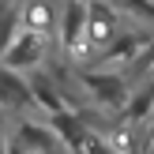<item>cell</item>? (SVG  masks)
I'll return each instance as SVG.
<instances>
[{
	"label": "cell",
	"mask_w": 154,
	"mask_h": 154,
	"mask_svg": "<svg viewBox=\"0 0 154 154\" xmlns=\"http://www.w3.org/2000/svg\"><path fill=\"white\" fill-rule=\"evenodd\" d=\"M83 87H87V94L94 98L98 105H109V109H117V105H128V79L117 72H83Z\"/></svg>",
	"instance_id": "6da1fadb"
},
{
	"label": "cell",
	"mask_w": 154,
	"mask_h": 154,
	"mask_svg": "<svg viewBox=\"0 0 154 154\" xmlns=\"http://www.w3.org/2000/svg\"><path fill=\"white\" fill-rule=\"evenodd\" d=\"M42 57H45V38L42 34H34V30H23V34H15V42L4 49V68L8 72H30V68H38L42 64Z\"/></svg>",
	"instance_id": "7a4b0ae2"
},
{
	"label": "cell",
	"mask_w": 154,
	"mask_h": 154,
	"mask_svg": "<svg viewBox=\"0 0 154 154\" xmlns=\"http://www.w3.org/2000/svg\"><path fill=\"white\" fill-rule=\"evenodd\" d=\"M49 132L57 135V143H64L72 154H83V150H87V143L94 139V132L83 124L79 113H60V117H49Z\"/></svg>",
	"instance_id": "3957f363"
},
{
	"label": "cell",
	"mask_w": 154,
	"mask_h": 154,
	"mask_svg": "<svg viewBox=\"0 0 154 154\" xmlns=\"http://www.w3.org/2000/svg\"><path fill=\"white\" fill-rule=\"evenodd\" d=\"M87 23H90V4H64L60 8V45L75 49V42L87 34Z\"/></svg>",
	"instance_id": "277c9868"
},
{
	"label": "cell",
	"mask_w": 154,
	"mask_h": 154,
	"mask_svg": "<svg viewBox=\"0 0 154 154\" xmlns=\"http://www.w3.org/2000/svg\"><path fill=\"white\" fill-rule=\"evenodd\" d=\"M26 87H30V98H34V105H42L49 117H60V113H68V105H64V98H60L57 83H53L45 72H34V75L26 79Z\"/></svg>",
	"instance_id": "5b68a950"
},
{
	"label": "cell",
	"mask_w": 154,
	"mask_h": 154,
	"mask_svg": "<svg viewBox=\"0 0 154 154\" xmlns=\"http://www.w3.org/2000/svg\"><path fill=\"white\" fill-rule=\"evenodd\" d=\"M0 105L4 109H26V105H34L26 79L19 72H8L4 64H0Z\"/></svg>",
	"instance_id": "8992f818"
},
{
	"label": "cell",
	"mask_w": 154,
	"mask_h": 154,
	"mask_svg": "<svg viewBox=\"0 0 154 154\" xmlns=\"http://www.w3.org/2000/svg\"><path fill=\"white\" fill-rule=\"evenodd\" d=\"M143 45H147L143 34H132V30H128V34H117V42H109L102 49V60L105 64H117V60H128V64H132V60L143 53Z\"/></svg>",
	"instance_id": "52a82bcc"
},
{
	"label": "cell",
	"mask_w": 154,
	"mask_h": 154,
	"mask_svg": "<svg viewBox=\"0 0 154 154\" xmlns=\"http://www.w3.org/2000/svg\"><path fill=\"white\" fill-rule=\"evenodd\" d=\"M15 139H23L34 154H53V147H57V135H53L49 128H38L34 120H19V132H15Z\"/></svg>",
	"instance_id": "ba28073f"
},
{
	"label": "cell",
	"mask_w": 154,
	"mask_h": 154,
	"mask_svg": "<svg viewBox=\"0 0 154 154\" xmlns=\"http://www.w3.org/2000/svg\"><path fill=\"white\" fill-rule=\"evenodd\" d=\"M124 113H128V120H143V117H150V113H154V75L143 83V90H135V94L128 98Z\"/></svg>",
	"instance_id": "9c48e42d"
},
{
	"label": "cell",
	"mask_w": 154,
	"mask_h": 154,
	"mask_svg": "<svg viewBox=\"0 0 154 154\" xmlns=\"http://www.w3.org/2000/svg\"><path fill=\"white\" fill-rule=\"evenodd\" d=\"M19 23H23V11H19V8H15V4H0V57H4V49L15 42Z\"/></svg>",
	"instance_id": "30bf717a"
},
{
	"label": "cell",
	"mask_w": 154,
	"mask_h": 154,
	"mask_svg": "<svg viewBox=\"0 0 154 154\" xmlns=\"http://www.w3.org/2000/svg\"><path fill=\"white\" fill-rule=\"evenodd\" d=\"M132 68H135V72H150V68H154V42H147V45H143V53H139V57H135L132 60Z\"/></svg>",
	"instance_id": "8fae6325"
},
{
	"label": "cell",
	"mask_w": 154,
	"mask_h": 154,
	"mask_svg": "<svg viewBox=\"0 0 154 154\" xmlns=\"http://www.w3.org/2000/svg\"><path fill=\"white\" fill-rule=\"evenodd\" d=\"M83 154H120V150H117V147H109L105 139H98V135H94V139L87 143V150H83Z\"/></svg>",
	"instance_id": "7c38bea8"
},
{
	"label": "cell",
	"mask_w": 154,
	"mask_h": 154,
	"mask_svg": "<svg viewBox=\"0 0 154 154\" xmlns=\"http://www.w3.org/2000/svg\"><path fill=\"white\" fill-rule=\"evenodd\" d=\"M117 8H124V11H132V15H147V19H154V4H117Z\"/></svg>",
	"instance_id": "4fadbf2b"
},
{
	"label": "cell",
	"mask_w": 154,
	"mask_h": 154,
	"mask_svg": "<svg viewBox=\"0 0 154 154\" xmlns=\"http://www.w3.org/2000/svg\"><path fill=\"white\" fill-rule=\"evenodd\" d=\"M0 154H8V128H4V120H0Z\"/></svg>",
	"instance_id": "5bb4252c"
},
{
	"label": "cell",
	"mask_w": 154,
	"mask_h": 154,
	"mask_svg": "<svg viewBox=\"0 0 154 154\" xmlns=\"http://www.w3.org/2000/svg\"><path fill=\"white\" fill-rule=\"evenodd\" d=\"M147 135H150V147H154V113L147 117Z\"/></svg>",
	"instance_id": "9a60e30c"
}]
</instances>
